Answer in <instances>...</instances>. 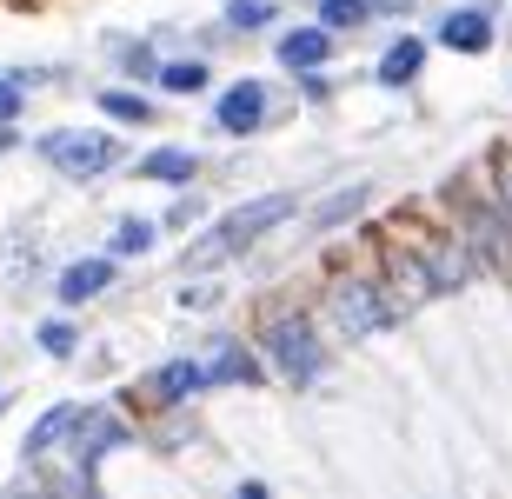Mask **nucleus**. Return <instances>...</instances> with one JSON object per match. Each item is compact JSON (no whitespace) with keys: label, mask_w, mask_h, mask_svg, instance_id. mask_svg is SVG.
<instances>
[{"label":"nucleus","mask_w":512,"mask_h":499,"mask_svg":"<svg viewBox=\"0 0 512 499\" xmlns=\"http://www.w3.org/2000/svg\"><path fill=\"white\" fill-rule=\"evenodd\" d=\"M253 293H260V300H253L247 340L266 360L273 386H280V393H320V386H333V373H340V346H333V333L320 327L313 300H300L293 280H280V287H253Z\"/></svg>","instance_id":"obj_1"},{"label":"nucleus","mask_w":512,"mask_h":499,"mask_svg":"<svg viewBox=\"0 0 512 499\" xmlns=\"http://www.w3.org/2000/svg\"><path fill=\"white\" fill-rule=\"evenodd\" d=\"M313 313H320V327L333 333V346H373V340H386V333H399V313H393V300H386L373 260H353V247H340V240H326Z\"/></svg>","instance_id":"obj_2"},{"label":"nucleus","mask_w":512,"mask_h":499,"mask_svg":"<svg viewBox=\"0 0 512 499\" xmlns=\"http://www.w3.org/2000/svg\"><path fill=\"white\" fill-rule=\"evenodd\" d=\"M426 207H433L439 220H446V227H453L459 240L479 253L486 280H512V227L499 220L493 200H486V187H479V167H473V160H466L453 180H439V193L426 200Z\"/></svg>","instance_id":"obj_3"},{"label":"nucleus","mask_w":512,"mask_h":499,"mask_svg":"<svg viewBox=\"0 0 512 499\" xmlns=\"http://www.w3.org/2000/svg\"><path fill=\"white\" fill-rule=\"evenodd\" d=\"M27 154L40 160V167L54 173L60 187H100L107 173L127 167V140H120V127H80V120H67V127H47V134H27Z\"/></svg>","instance_id":"obj_4"},{"label":"nucleus","mask_w":512,"mask_h":499,"mask_svg":"<svg viewBox=\"0 0 512 499\" xmlns=\"http://www.w3.org/2000/svg\"><path fill=\"white\" fill-rule=\"evenodd\" d=\"M286 114H293V94H286V80H273V74L213 80V94H207V134H213V140H227V147L266 140Z\"/></svg>","instance_id":"obj_5"},{"label":"nucleus","mask_w":512,"mask_h":499,"mask_svg":"<svg viewBox=\"0 0 512 499\" xmlns=\"http://www.w3.org/2000/svg\"><path fill=\"white\" fill-rule=\"evenodd\" d=\"M140 446V420H133L120 400H80L74 426H67V440H60V460L74 466L80 480H107V466L120 460V453H133Z\"/></svg>","instance_id":"obj_6"},{"label":"nucleus","mask_w":512,"mask_h":499,"mask_svg":"<svg viewBox=\"0 0 512 499\" xmlns=\"http://www.w3.org/2000/svg\"><path fill=\"white\" fill-rule=\"evenodd\" d=\"M380 200H386V187L373 173H353V180H333V187H306L300 213H293V247H320V240L360 233L380 213Z\"/></svg>","instance_id":"obj_7"},{"label":"nucleus","mask_w":512,"mask_h":499,"mask_svg":"<svg viewBox=\"0 0 512 499\" xmlns=\"http://www.w3.org/2000/svg\"><path fill=\"white\" fill-rule=\"evenodd\" d=\"M360 233H366V260H373V273H380V287H386V300H393L399 327H413L426 307H439L433 280H426V260L413 253V240H406V233L373 227V220H366Z\"/></svg>","instance_id":"obj_8"},{"label":"nucleus","mask_w":512,"mask_h":499,"mask_svg":"<svg viewBox=\"0 0 512 499\" xmlns=\"http://www.w3.org/2000/svg\"><path fill=\"white\" fill-rule=\"evenodd\" d=\"M499 14H506V0H446V7H433V14H419V20H426L433 54L486 60V54L506 47V40H499Z\"/></svg>","instance_id":"obj_9"},{"label":"nucleus","mask_w":512,"mask_h":499,"mask_svg":"<svg viewBox=\"0 0 512 499\" xmlns=\"http://www.w3.org/2000/svg\"><path fill=\"white\" fill-rule=\"evenodd\" d=\"M193 353H200L207 393H273V373H266V360L253 353L247 333H233V327H207Z\"/></svg>","instance_id":"obj_10"},{"label":"nucleus","mask_w":512,"mask_h":499,"mask_svg":"<svg viewBox=\"0 0 512 499\" xmlns=\"http://www.w3.org/2000/svg\"><path fill=\"white\" fill-rule=\"evenodd\" d=\"M114 400L127 413H153V406H187V400H213V393H207V373H200V353H167V360L140 366Z\"/></svg>","instance_id":"obj_11"},{"label":"nucleus","mask_w":512,"mask_h":499,"mask_svg":"<svg viewBox=\"0 0 512 499\" xmlns=\"http://www.w3.org/2000/svg\"><path fill=\"white\" fill-rule=\"evenodd\" d=\"M426 67H433V40H426V27H386V40H380V54H373V67H366V87L373 94H393V100H406L426 80Z\"/></svg>","instance_id":"obj_12"},{"label":"nucleus","mask_w":512,"mask_h":499,"mask_svg":"<svg viewBox=\"0 0 512 499\" xmlns=\"http://www.w3.org/2000/svg\"><path fill=\"white\" fill-rule=\"evenodd\" d=\"M200 406H207V400L133 413V420H140V446H147L153 460H193V453H207V446H213V426H207V413H200Z\"/></svg>","instance_id":"obj_13"},{"label":"nucleus","mask_w":512,"mask_h":499,"mask_svg":"<svg viewBox=\"0 0 512 499\" xmlns=\"http://www.w3.org/2000/svg\"><path fill=\"white\" fill-rule=\"evenodd\" d=\"M114 287H120V260L114 253H74V260H60L54 273H47V300L54 307H67V313H87V307H100V300H114Z\"/></svg>","instance_id":"obj_14"},{"label":"nucleus","mask_w":512,"mask_h":499,"mask_svg":"<svg viewBox=\"0 0 512 499\" xmlns=\"http://www.w3.org/2000/svg\"><path fill=\"white\" fill-rule=\"evenodd\" d=\"M120 173H133L140 187L173 193V187H200V180L213 173V154H207V147H193V140H153V147L127 154V167H120Z\"/></svg>","instance_id":"obj_15"},{"label":"nucleus","mask_w":512,"mask_h":499,"mask_svg":"<svg viewBox=\"0 0 512 499\" xmlns=\"http://www.w3.org/2000/svg\"><path fill=\"white\" fill-rule=\"evenodd\" d=\"M266 54H273V74H306V67H340L346 40L306 14V20H280L266 34Z\"/></svg>","instance_id":"obj_16"},{"label":"nucleus","mask_w":512,"mask_h":499,"mask_svg":"<svg viewBox=\"0 0 512 499\" xmlns=\"http://www.w3.org/2000/svg\"><path fill=\"white\" fill-rule=\"evenodd\" d=\"M107 127H127V134H160L167 127V100L153 94V87H133V80H100L94 94H87Z\"/></svg>","instance_id":"obj_17"},{"label":"nucleus","mask_w":512,"mask_h":499,"mask_svg":"<svg viewBox=\"0 0 512 499\" xmlns=\"http://www.w3.org/2000/svg\"><path fill=\"white\" fill-rule=\"evenodd\" d=\"M107 80H133V87H153V67H160V40L153 34H133V27H100L94 40Z\"/></svg>","instance_id":"obj_18"},{"label":"nucleus","mask_w":512,"mask_h":499,"mask_svg":"<svg viewBox=\"0 0 512 499\" xmlns=\"http://www.w3.org/2000/svg\"><path fill=\"white\" fill-rule=\"evenodd\" d=\"M213 80H220V60L200 54V47H173V54H160V67H153V94L167 100H207Z\"/></svg>","instance_id":"obj_19"},{"label":"nucleus","mask_w":512,"mask_h":499,"mask_svg":"<svg viewBox=\"0 0 512 499\" xmlns=\"http://www.w3.org/2000/svg\"><path fill=\"white\" fill-rule=\"evenodd\" d=\"M47 247L40 233H0V287L7 293H40L47 287Z\"/></svg>","instance_id":"obj_20"},{"label":"nucleus","mask_w":512,"mask_h":499,"mask_svg":"<svg viewBox=\"0 0 512 499\" xmlns=\"http://www.w3.org/2000/svg\"><path fill=\"white\" fill-rule=\"evenodd\" d=\"M27 340H34V353H40L47 366H74L80 353H87V313H67V307L40 313Z\"/></svg>","instance_id":"obj_21"},{"label":"nucleus","mask_w":512,"mask_h":499,"mask_svg":"<svg viewBox=\"0 0 512 499\" xmlns=\"http://www.w3.org/2000/svg\"><path fill=\"white\" fill-rule=\"evenodd\" d=\"M160 247H167V233H160L153 213H120L114 227H107V240H100V253H114L120 267H147Z\"/></svg>","instance_id":"obj_22"},{"label":"nucleus","mask_w":512,"mask_h":499,"mask_svg":"<svg viewBox=\"0 0 512 499\" xmlns=\"http://www.w3.org/2000/svg\"><path fill=\"white\" fill-rule=\"evenodd\" d=\"M213 20H220V34H227L233 47H253V40H266L286 20V7H280V0H220V14H213Z\"/></svg>","instance_id":"obj_23"},{"label":"nucleus","mask_w":512,"mask_h":499,"mask_svg":"<svg viewBox=\"0 0 512 499\" xmlns=\"http://www.w3.org/2000/svg\"><path fill=\"white\" fill-rule=\"evenodd\" d=\"M74 413H80V400H47V406H40L34 420H27V433H20V460L34 466V460H47V453H60Z\"/></svg>","instance_id":"obj_24"},{"label":"nucleus","mask_w":512,"mask_h":499,"mask_svg":"<svg viewBox=\"0 0 512 499\" xmlns=\"http://www.w3.org/2000/svg\"><path fill=\"white\" fill-rule=\"evenodd\" d=\"M280 80H286V94H293V107H306V114H326L346 94V80L333 67H306V74H280Z\"/></svg>","instance_id":"obj_25"},{"label":"nucleus","mask_w":512,"mask_h":499,"mask_svg":"<svg viewBox=\"0 0 512 499\" xmlns=\"http://www.w3.org/2000/svg\"><path fill=\"white\" fill-rule=\"evenodd\" d=\"M173 307H180V313H227L233 307V287L220 280V273H180Z\"/></svg>","instance_id":"obj_26"},{"label":"nucleus","mask_w":512,"mask_h":499,"mask_svg":"<svg viewBox=\"0 0 512 499\" xmlns=\"http://www.w3.org/2000/svg\"><path fill=\"white\" fill-rule=\"evenodd\" d=\"M473 167H479V187H486V200H493L499 220L512 227V147L499 140V147H486V154H479Z\"/></svg>","instance_id":"obj_27"},{"label":"nucleus","mask_w":512,"mask_h":499,"mask_svg":"<svg viewBox=\"0 0 512 499\" xmlns=\"http://www.w3.org/2000/svg\"><path fill=\"white\" fill-rule=\"evenodd\" d=\"M207 213H213V200H207V180H200V187H173L167 207L153 213V220H160V233H193Z\"/></svg>","instance_id":"obj_28"},{"label":"nucleus","mask_w":512,"mask_h":499,"mask_svg":"<svg viewBox=\"0 0 512 499\" xmlns=\"http://www.w3.org/2000/svg\"><path fill=\"white\" fill-rule=\"evenodd\" d=\"M306 14L320 20V27H333L340 40L373 34V7H366V0H306Z\"/></svg>","instance_id":"obj_29"},{"label":"nucleus","mask_w":512,"mask_h":499,"mask_svg":"<svg viewBox=\"0 0 512 499\" xmlns=\"http://www.w3.org/2000/svg\"><path fill=\"white\" fill-rule=\"evenodd\" d=\"M7 74H14L27 94H47V87H60L67 67H54V60H7Z\"/></svg>","instance_id":"obj_30"},{"label":"nucleus","mask_w":512,"mask_h":499,"mask_svg":"<svg viewBox=\"0 0 512 499\" xmlns=\"http://www.w3.org/2000/svg\"><path fill=\"white\" fill-rule=\"evenodd\" d=\"M27 107H34V94L20 87L7 67H0V127H14V120H27Z\"/></svg>","instance_id":"obj_31"},{"label":"nucleus","mask_w":512,"mask_h":499,"mask_svg":"<svg viewBox=\"0 0 512 499\" xmlns=\"http://www.w3.org/2000/svg\"><path fill=\"white\" fill-rule=\"evenodd\" d=\"M366 7H373V27H406L426 14V0H366Z\"/></svg>","instance_id":"obj_32"},{"label":"nucleus","mask_w":512,"mask_h":499,"mask_svg":"<svg viewBox=\"0 0 512 499\" xmlns=\"http://www.w3.org/2000/svg\"><path fill=\"white\" fill-rule=\"evenodd\" d=\"M233 493H240V499H266V493H273V480H266V473H240Z\"/></svg>","instance_id":"obj_33"},{"label":"nucleus","mask_w":512,"mask_h":499,"mask_svg":"<svg viewBox=\"0 0 512 499\" xmlns=\"http://www.w3.org/2000/svg\"><path fill=\"white\" fill-rule=\"evenodd\" d=\"M20 147H27V127H20V120H14V127H0V160H14Z\"/></svg>","instance_id":"obj_34"},{"label":"nucleus","mask_w":512,"mask_h":499,"mask_svg":"<svg viewBox=\"0 0 512 499\" xmlns=\"http://www.w3.org/2000/svg\"><path fill=\"white\" fill-rule=\"evenodd\" d=\"M499 40H512V0H506V14H499Z\"/></svg>","instance_id":"obj_35"},{"label":"nucleus","mask_w":512,"mask_h":499,"mask_svg":"<svg viewBox=\"0 0 512 499\" xmlns=\"http://www.w3.org/2000/svg\"><path fill=\"white\" fill-rule=\"evenodd\" d=\"M7 406H14V393H7V380H0V420H7Z\"/></svg>","instance_id":"obj_36"},{"label":"nucleus","mask_w":512,"mask_h":499,"mask_svg":"<svg viewBox=\"0 0 512 499\" xmlns=\"http://www.w3.org/2000/svg\"><path fill=\"white\" fill-rule=\"evenodd\" d=\"M506 94H512V80H506Z\"/></svg>","instance_id":"obj_37"},{"label":"nucleus","mask_w":512,"mask_h":499,"mask_svg":"<svg viewBox=\"0 0 512 499\" xmlns=\"http://www.w3.org/2000/svg\"><path fill=\"white\" fill-rule=\"evenodd\" d=\"M506 147H512V134H506Z\"/></svg>","instance_id":"obj_38"}]
</instances>
